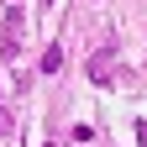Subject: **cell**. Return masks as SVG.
I'll use <instances>...</instances> for the list:
<instances>
[{"mask_svg": "<svg viewBox=\"0 0 147 147\" xmlns=\"http://www.w3.org/2000/svg\"><path fill=\"white\" fill-rule=\"evenodd\" d=\"M47 147H58V142H47Z\"/></svg>", "mask_w": 147, "mask_h": 147, "instance_id": "7", "label": "cell"}, {"mask_svg": "<svg viewBox=\"0 0 147 147\" xmlns=\"http://www.w3.org/2000/svg\"><path fill=\"white\" fill-rule=\"evenodd\" d=\"M58 68H63V47H58V42H53V47L42 53V74H58Z\"/></svg>", "mask_w": 147, "mask_h": 147, "instance_id": "3", "label": "cell"}, {"mask_svg": "<svg viewBox=\"0 0 147 147\" xmlns=\"http://www.w3.org/2000/svg\"><path fill=\"white\" fill-rule=\"evenodd\" d=\"M21 11H11L5 16V26H0V58H16V53H21Z\"/></svg>", "mask_w": 147, "mask_h": 147, "instance_id": "2", "label": "cell"}, {"mask_svg": "<svg viewBox=\"0 0 147 147\" xmlns=\"http://www.w3.org/2000/svg\"><path fill=\"white\" fill-rule=\"evenodd\" d=\"M47 5H53V0H42V11H47Z\"/></svg>", "mask_w": 147, "mask_h": 147, "instance_id": "6", "label": "cell"}, {"mask_svg": "<svg viewBox=\"0 0 147 147\" xmlns=\"http://www.w3.org/2000/svg\"><path fill=\"white\" fill-rule=\"evenodd\" d=\"M137 147H147V121H137Z\"/></svg>", "mask_w": 147, "mask_h": 147, "instance_id": "5", "label": "cell"}, {"mask_svg": "<svg viewBox=\"0 0 147 147\" xmlns=\"http://www.w3.org/2000/svg\"><path fill=\"white\" fill-rule=\"evenodd\" d=\"M16 131V116H11V105H0V137H11Z\"/></svg>", "mask_w": 147, "mask_h": 147, "instance_id": "4", "label": "cell"}, {"mask_svg": "<svg viewBox=\"0 0 147 147\" xmlns=\"http://www.w3.org/2000/svg\"><path fill=\"white\" fill-rule=\"evenodd\" d=\"M89 79H95V84H110V79H116V47H95V58H89Z\"/></svg>", "mask_w": 147, "mask_h": 147, "instance_id": "1", "label": "cell"}]
</instances>
